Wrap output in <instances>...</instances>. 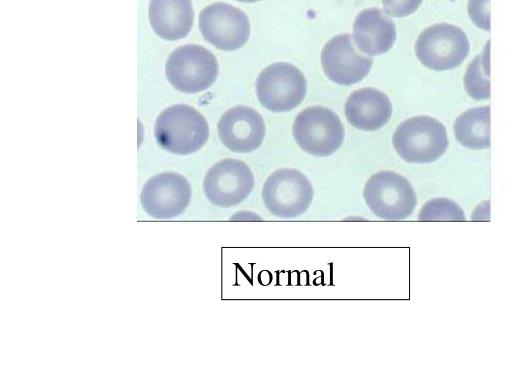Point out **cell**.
Masks as SVG:
<instances>
[{
  "instance_id": "18",
  "label": "cell",
  "mask_w": 512,
  "mask_h": 384,
  "mask_svg": "<svg viewBox=\"0 0 512 384\" xmlns=\"http://www.w3.org/2000/svg\"><path fill=\"white\" fill-rule=\"evenodd\" d=\"M489 44L488 41L482 54L477 55L469 63L463 77L467 94L475 100H486L490 97Z\"/></svg>"
},
{
  "instance_id": "3",
  "label": "cell",
  "mask_w": 512,
  "mask_h": 384,
  "mask_svg": "<svg viewBox=\"0 0 512 384\" xmlns=\"http://www.w3.org/2000/svg\"><path fill=\"white\" fill-rule=\"evenodd\" d=\"M363 197L378 218L390 221L408 218L417 205V197L409 181L390 170H381L370 176L365 183Z\"/></svg>"
},
{
  "instance_id": "14",
  "label": "cell",
  "mask_w": 512,
  "mask_h": 384,
  "mask_svg": "<svg viewBox=\"0 0 512 384\" xmlns=\"http://www.w3.org/2000/svg\"><path fill=\"white\" fill-rule=\"evenodd\" d=\"M345 114L353 127L364 131H375L389 121L392 104L385 93L366 87L349 95L345 104Z\"/></svg>"
},
{
  "instance_id": "9",
  "label": "cell",
  "mask_w": 512,
  "mask_h": 384,
  "mask_svg": "<svg viewBox=\"0 0 512 384\" xmlns=\"http://www.w3.org/2000/svg\"><path fill=\"white\" fill-rule=\"evenodd\" d=\"M254 188L250 167L243 161L226 158L215 163L206 173L203 190L214 205L228 208L242 203Z\"/></svg>"
},
{
  "instance_id": "16",
  "label": "cell",
  "mask_w": 512,
  "mask_h": 384,
  "mask_svg": "<svg viewBox=\"0 0 512 384\" xmlns=\"http://www.w3.org/2000/svg\"><path fill=\"white\" fill-rule=\"evenodd\" d=\"M193 19L191 0H150L149 21L162 39L184 38L191 30Z\"/></svg>"
},
{
  "instance_id": "21",
  "label": "cell",
  "mask_w": 512,
  "mask_h": 384,
  "mask_svg": "<svg viewBox=\"0 0 512 384\" xmlns=\"http://www.w3.org/2000/svg\"><path fill=\"white\" fill-rule=\"evenodd\" d=\"M423 0H382L384 11L394 17H405L414 13Z\"/></svg>"
},
{
  "instance_id": "11",
  "label": "cell",
  "mask_w": 512,
  "mask_h": 384,
  "mask_svg": "<svg viewBox=\"0 0 512 384\" xmlns=\"http://www.w3.org/2000/svg\"><path fill=\"white\" fill-rule=\"evenodd\" d=\"M191 187L187 179L176 172H163L144 185L140 203L143 210L155 219H171L188 206Z\"/></svg>"
},
{
  "instance_id": "12",
  "label": "cell",
  "mask_w": 512,
  "mask_h": 384,
  "mask_svg": "<svg viewBox=\"0 0 512 384\" xmlns=\"http://www.w3.org/2000/svg\"><path fill=\"white\" fill-rule=\"evenodd\" d=\"M350 34H340L330 39L321 52L322 68L333 82L349 86L366 77L372 59L360 55L352 46Z\"/></svg>"
},
{
  "instance_id": "7",
  "label": "cell",
  "mask_w": 512,
  "mask_h": 384,
  "mask_svg": "<svg viewBox=\"0 0 512 384\" xmlns=\"http://www.w3.org/2000/svg\"><path fill=\"white\" fill-rule=\"evenodd\" d=\"M166 77L171 85L184 93H197L210 87L218 75L215 56L196 44H188L174 50L165 66Z\"/></svg>"
},
{
  "instance_id": "2",
  "label": "cell",
  "mask_w": 512,
  "mask_h": 384,
  "mask_svg": "<svg viewBox=\"0 0 512 384\" xmlns=\"http://www.w3.org/2000/svg\"><path fill=\"white\" fill-rule=\"evenodd\" d=\"M397 154L409 163H431L448 147L445 126L437 119L421 115L400 123L392 137Z\"/></svg>"
},
{
  "instance_id": "13",
  "label": "cell",
  "mask_w": 512,
  "mask_h": 384,
  "mask_svg": "<svg viewBox=\"0 0 512 384\" xmlns=\"http://www.w3.org/2000/svg\"><path fill=\"white\" fill-rule=\"evenodd\" d=\"M265 132L262 116L256 110L243 105L227 110L218 122L221 142L237 153H249L258 149Z\"/></svg>"
},
{
  "instance_id": "20",
  "label": "cell",
  "mask_w": 512,
  "mask_h": 384,
  "mask_svg": "<svg viewBox=\"0 0 512 384\" xmlns=\"http://www.w3.org/2000/svg\"><path fill=\"white\" fill-rule=\"evenodd\" d=\"M467 10L475 26L485 31L490 30V0H469Z\"/></svg>"
},
{
  "instance_id": "5",
  "label": "cell",
  "mask_w": 512,
  "mask_h": 384,
  "mask_svg": "<svg viewBox=\"0 0 512 384\" xmlns=\"http://www.w3.org/2000/svg\"><path fill=\"white\" fill-rule=\"evenodd\" d=\"M470 45L465 32L452 24L439 23L424 29L415 43V54L427 68L446 71L458 67Z\"/></svg>"
},
{
  "instance_id": "8",
  "label": "cell",
  "mask_w": 512,
  "mask_h": 384,
  "mask_svg": "<svg viewBox=\"0 0 512 384\" xmlns=\"http://www.w3.org/2000/svg\"><path fill=\"white\" fill-rule=\"evenodd\" d=\"M307 82L294 65L276 62L264 68L256 80V93L260 104L273 112H286L296 108L305 98Z\"/></svg>"
},
{
  "instance_id": "4",
  "label": "cell",
  "mask_w": 512,
  "mask_h": 384,
  "mask_svg": "<svg viewBox=\"0 0 512 384\" xmlns=\"http://www.w3.org/2000/svg\"><path fill=\"white\" fill-rule=\"evenodd\" d=\"M314 190L299 170L283 168L274 171L263 184L262 200L267 210L282 219L296 218L310 207Z\"/></svg>"
},
{
  "instance_id": "19",
  "label": "cell",
  "mask_w": 512,
  "mask_h": 384,
  "mask_svg": "<svg viewBox=\"0 0 512 384\" xmlns=\"http://www.w3.org/2000/svg\"><path fill=\"white\" fill-rule=\"evenodd\" d=\"M419 221H465V213L461 207L448 198H433L421 208Z\"/></svg>"
},
{
  "instance_id": "15",
  "label": "cell",
  "mask_w": 512,
  "mask_h": 384,
  "mask_svg": "<svg viewBox=\"0 0 512 384\" xmlns=\"http://www.w3.org/2000/svg\"><path fill=\"white\" fill-rule=\"evenodd\" d=\"M355 44L370 56L389 51L396 40V27L391 18L379 8L361 11L353 25Z\"/></svg>"
},
{
  "instance_id": "17",
  "label": "cell",
  "mask_w": 512,
  "mask_h": 384,
  "mask_svg": "<svg viewBox=\"0 0 512 384\" xmlns=\"http://www.w3.org/2000/svg\"><path fill=\"white\" fill-rule=\"evenodd\" d=\"M456 140L464 147L482 150L490 147V107L470 108L460 114L454 124Z\"/></svg>"
},
{
  "instance_id": "1",
  "label": "cell",
  "mask_w": 512,
  "mask_h": 384,
  "mask_svg": "<svg viewBox=\"0 0 512 384\" xmlns=\"http://www.w3.org/2000/svg\"><path fill=\"white\" fill-rule=\"evenodd\" d=\"M209 127L195 108L178 104L163 110L155 123V138L168 152L188 155L204 146Z\"/></svg>"
},
{
  "instance_id": "22",
  "label": "cell",
  "mask_w": 512,
  "mask_h": 384,
  "mask_svg": "<svg viewBox=\"0 0 512 384\" xmlns=\"http://www.w3.org/2000/svg\"><path fill=\"white\" fill-rule=\"evenodd\" d=\"M237 1L245 2V3H253V2L260 1V0H237Z\"/></svg>"
},
{
  "instance_id": "23",
  "label": "cell",
  "mask_w": 512,
  "mask_h": 384,
  "mask_svg": "<svg viewBox=\"0 0 512 384\" xmlns=\"http://www.w3.org/2000/svg\"><path fill=\"white\" fill-rule=\"evenodd\" d=\"M449 1H455V0H449Z\"/></svg>"
},
{
  "instance_id": "6",
  "label": "cell",
  "mask_w": 512,
  "mask_h": 384,
  "mask_svg": "<svg viewBox=\"0 0 512 384\" xmlns=\"http://www.w3.org/2000/svg\"><path fill=\"white\" fill-rule=\"evenodd\" d=\"M344 135L338 115L326 107H307L294 120L296 143L313 156L325 157L336 152L343 143Z\"/></svg>"
},
{
  "instance_id": "10",
  "label": "cell",
  "mask_w": 512,
  "mask_h": 384,
  "mask_svg": "<svg viewBox=\"0 0 512 384\" xmlns=\"http://www.w3.org/2000/svg\"><path fill=\"white\" fill-rule=\"evenodd\" d=\"M199 28L206 41L225 51L241 48L250 36L246 14L223 2L210 4L201 11Z\"/></svg>"
}]
</instances>
